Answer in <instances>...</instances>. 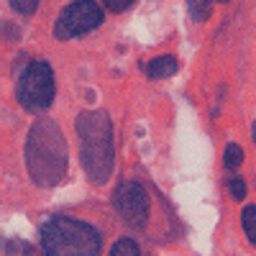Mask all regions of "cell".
I'll use <instances>...</instances> for the list:
<instances>
[{"label":"cell","instance_id":"cell-9","mask_svg":"<svg viewBox=\"0 0 256 256\" xmlns=\"http://www.w3.org/2000/svg\"><path fill=\"white\" fill-rule=\"evenodd\" d=\"M241 226L251 246H256V205H246L241 210Z\"/></svg>","mask_w":256,"mask_h":256},{"label":"cell","instance_id":"cell-16","mask_svg":"<svg viewBox=\"0 0 256 256\" xmlns=\"http://www.w3.org/2000/svg\"><path fill=\"white\" fill-rule=\"evenodd\" d=\"M251 136H254V146H256V120H254V128H251Z\"/></svg>","mask_w":256,"mask_h":256},{"label":"cell","instance_id":"cell-4","mask_svg":"<svg viewBox=\"0 0 256 256\" xmlns=\"http://www.w3.org/2000/svg\"><path fill=\"white\" fill-rule=\"evenodd\" d=\"M54 95H56V82L49 62L34 59L18 72L16 98L20 108H26L28 113H44L52 108Z\"/></svg>","mask_w":256,"mask_h":256},{"label":"cell","instance_id":"cell-15","mask_svg":"<svg viewBox=\"0 0 256 256\" xmlns=\"http://www.w3.org/2000/svg\"><path fill=\"white\" fill-rule=\"evenodd\" d=\"M136 3V0H102V6L108 8V10H113V13H123V10H128Z\"/></svg>","mask_w":256,"mask_h":256},{"label":"cell","instance_id":"cell-6","mask_svg":"<svg viewBox=\"0 0 256 256\" xmlns=\"http://www.w3.org/2000/svg\"><path fill=\"white\" fill-rule=\"evenodd\" d=\"M113 208L120 216V220L128 228H144L148 220V210H152V200H148V192L144 184L138 182H120L113 190Z\"/></svg>","mask_w":256,"mask_h":256},{"label":"cell","instance_id":"cell-17","mask_svg":"<svg viewBox=\"0 0 256 256\" xmlns=\"http://www.w3.org/2000/svg\"><path fill=\"white\" fill-rule=\"evenodd\" d=\"M220 3H230V0H220Z\"/></svg>","mask_w":256,"mask_h":256},{"label":"cell","instance_id":"cell-3","mask_svg":"<svg viewBox=\"0 0 256 256\" xmlns=\"http://www.w3.org/2000/svg\"><path fill=\"white\" fill-rule=\"evenodd\" d=\"M44 256H100V230L70 216H54L38 230Z\"/></svg>","mask_w":256,"mask_h":256},{"label":"cell","instance_id":"cell-14","mask_svg":"<svg viewBox=\"0 0 256 256\" xmlns=\"http://www.w3.org/2000/svg\"><path fill=\"white\" fill-rule=\"evenodd\" d=\"M228 190H230V198L233 200H244L246 198V182L241 177H230L228 180Z\"/></svg>","mask_w":256,"mask_h":256},{"label":"cell","instance_id":"cell-13","mask_svg":"<svg viewBox=\"0 0 256 256\" xmlns=\"http://www.w3.org/2000/svg\"><path fill=\"white\" fill-rule=\"evenodd\" d=\"M8 3H10L13 10L24 13V16H31V13H36V8H38V0H8Z\"/></svg>","mask_w":256,"mask_h":256},{"label":"cell","instance_id":"cell-7","mask_svg":"<svg viewBox=\"0 0 256 256\" xmlns=\"http://www.w3.org/2000/svg\"><path fill=\"white\" fill-rule=\"evenodd\" d=\"M177 67H180L177 59L164 54V56H156V59H152V62L146 64V74L152 77V80H166V77H172L177 72Z\"/></svg>","mask_w":256,"mask_h":256},{"label":"cell","instance_id":"cell-5","mask_svg":"<svg viewBox=\"0 0 256 256\" xmlns=\"http://www.w3.org/2000/svg\"><path fill=\"white\" fill-rule=\"evenodd\" d=\"M105 20V10L95 3V0H74L64 8L54 24V36L59 41H70L88 36L90 31L100 28Z\"/></svg>","mask_w":256,"mask_h":256},{"label":"cell","instance_id":"cell-12","mask_svg":"<svg viewBox=\"0 0 256 256\" xmlns=\"http://www.w3.org/2000/svg\"><path fill=\"white\" fill-rule=\"evenodd\" d=\"M6 248H8V256H36V251H34L31 244L18 241V238H16V241H8Z\"/></svg>","mask_w":256,"mask_h":256},{"label":"cell","instance_id":"cell-11","mask_svg":"<svg viewBox=\"0 0 256 256\" xmlns=\"http://www.w3.org/2000/svg\"><path fill=\"white\" fill-rule=\"evenodd\" d=\"M108 256H141V248L134 238H120L110 246V254Z\"/></svg>","mask_w":256,"mask_h":256},{"label":"cell","instance_id":"cell-8","mask_svg":"<svg viewBox=\"0 0 256 256\" xmlns=\"http://www.w3.org/2000/svg\"><path fill=\"white\" fill-rule=\"evenodd\" d=\"M187 10L195 24H205L212 16V0H187Z\"/></svg>","mask_w":256,"mask_h":256},{"label":"cell","instance_id":"cell-2","mask_svg":"<svg viewBox=\"0 0 256 256\" xmlns=\"http://www.w3.org/2000/svg\"><path fill=\"white\" fill-rule=\"evenodd\" d=\"M77 134H80V159L88 172L90 182L105 184L113 174L116 164V148H113V126L108 113L88 110L77 118Z\"/></svg>","mask_w":256,"mask_h":256},{"label":"cell","instance_id":"cell-10","mask_svg":"<svg viewBox=\"0 0 256 256\" xmlns=\"http://www.w3.org/2000/svg\"><path fill=\"white\" fill-rule=\"evenodd\" d=\"M241 164H244V148L238 144H228L226 154H223V166L228 169V172H236Z\"/></svg>","mask_w":256,"mask_h":256},{"label":"cell","instance_id":"cell-1","mask_svg":"<svg viewBox=\"0 0 256 256\" xmlns=\"http://www.w3.org/2000/svg\"><path fill=\"white\" fill-rule=\"evenodd\" d=\"M28 174L38 187H54L67 172V144L52 118H38L26 141Z\"/></svg>","mask_w":256,"mask_h":256}]
</instances>
